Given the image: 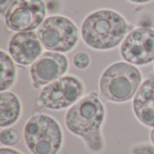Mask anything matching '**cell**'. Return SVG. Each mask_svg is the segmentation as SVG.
Wrapping results in <instances>:
<instances>
[{"label": "cell", "mask_w": 154, "mask_h": 154, "mask_svg": "<svg viewBox=\"0 0 154 154\" xmlns=\"http://www.w3.org/2000/svg\"><path fill=\"white\" fill-rule=\"evenodd\" d=\"M106 112L97 92L85 95L66 112L64 122L67 130L80 138L91 154H100L106 148L103 125Z\"/></svg>", "instance_id": "6da1fadb"}, {"label": "cell", "mask_w": 154, "mask_h": 154, "mask_svg": "<svg viewBox=\"0 0 154 154\" xmlns=\"http://www.w3.org/2000/svg\"><path fill=\"white\" fill-rule=\"evenodd\" d=\"M118 12L112 9H98L88 14L82 22L80 35L84 43L96 51H109L121 45L133 30Z\"/></svg>", "instance_id": "7a4b0ae2"}, {"label": "cell", "mask_w": 154, "mask_h": 154, "mask_svg": "<svg viewBox=\"0 0 154 154\" xmlns=\"http://www.w3.org/2000/svg\"><path fill=\"white\" fill-rule=\"evenodd\" d=\"M142 84L143 75L136 66L126 61H116L102 72L98 85L105 100L120 104L134 98Z\"/></svg>", "instance_id": "3957f363"}, {"label": "cell", "mask_w": 154, "mask_h": 154, "mask_svg": "<svg viewBox=\"0 0 154 154\" xmlns=\"http://www.w3.org/2000/svg\"><path fill=\"white\" fill-rule=\"evenodd\" d=\"M23 136L32 154H59L64 143V134L60 123L41 112L33 113L27 119Z\"/></svg>", "instance_id": "277c9868"}, {"label": "cell", "mask_w": 154, "mask_h": 154, "mask_svg": "<svg viewBox=\"0 0 154 154\" xmlns=\"http://www.w3.org/2000/svg\"><path fill=\"white\" fill-rule=\"evenodd\" d=\"M85 85L74 75H64L43 87L37 97L36 106L52 111L70 108L84 97Z\"/></svg>", "instance_id": "5b68a950"}, {"label": "cell", "mask_w": 154, "mask_h": 154, "mask_svg": "<svg viewBox=\"0 0 154 154\" xmlns=\"http://www.w3.org/2000/svg\"><path fill=\"white\" fill-rule=\"evenodd\" d=\"M37 35L47 51L66 53L76 47L79 31L69 17L56 14L46 17L37 29Z\"/></svg>", "instance_id": "8992f818"}, {"label": "cell", "mask_w": 154, "mask_h": 154, "mask_svg": "<svg viewBox=\"0 0 154 154\" xmlns=\"http://www.w3.org/2000/svg\"><path fill=\"white\" fill-rule=\"evenodd\" d=\"M46 14L43 0H15L6 11L4 20L11 32H33L46 19Z\"/></svg>", "instance_id": "52a82bcc"}, {"label": "cell", "mask_w": 154, "mask_h": 154, "mask_svg": "<svg viewBox=\"0 0 154 154\" xmlns=\"http://www.w3.org/2000/svg\"><path fill=\"white\" fill-rule=\"evenodd\" d=\"M123 60L134 66H145L154 61V29H133L120 45Z\"/></svg>", "instance_id": "ba28073f"}, {"label": "cell", "mask_w": 154, "mask_h": 154, "mask_svg": "<svg viewBox=\"0 0 154 154\" xmlns=\"http://www.w3.org/2000/svg\"><path fill=\"white\" fill-rule=\"evenodd\" d=\"M69 69V60L60 52L45 51L31 66L30 79L34 89L42 88L61 78Z\"/></svg>", "instance_id": "9c48e42d"}, {"label": "cell", "mask_w": 154, "mask_h": 154, "mask_svg": "<svg viewBox=\"0 0 154 154\" xmlns=\"http://www.w3.org/2000/svg\"><path fill=\"white\" fill-rule=\"evenodd\" d=\"M43 46L34 32H15L9 41L8 53L15 63L31 66L43 52Z\"/></svg>", "instance_id": "30bf717a"}, {"label": "cell", "mask_w": 154, "mask_h": 154, "mask_svg": "<svg viewBox=\"0 0 154 154\" xmlns=\"http://www.w3.org/2000/svg\"><path fill=\"white\" fill-rule=\"evenodd\" d=\"M133 111L144 126L154 128V77L146 79L133 99Z\"/></svg>", "instance_id": "8fae6325"}, {"label": "cell", "mask_w": 154, "mask_h": 154, "mask_svg": "<svg viewBox=\"0 0 154 154\" xmlns=\"http://www.w3.org/2000/svg\"><path fill=\"white\" fill-rule=\"evenodd\" d=\"M22 116V103L19 97L11 91L0 93V127L7 128L16 124Z\"/></svg>", "instance_id": "7c38bea8"}, {"label": "cell", "mask_w": 154, "mask_h": 154, "mask_svg": "<svg viewBox=\"0 0 154 154\" xmlns=\"http://www.w3.org/2000/svg\"><path fill=\"white\" fill-rule=\"evenodd\" d=\"M0 91H8L17 79V69L13 58L5 51H0Z\"/></svg>", "instance_id": "4fadbf2b"}, {"label": "cell", "mask_w": 154, "mask_h": 154, "mask_svg": "<svg viewBox=\"0 0 154 154\" xmlns=\"http://www.w3.org/2000/svg\"><path fill=\"white\" fill-rule=\"evenodd\" d=\"M21 139L20 133L12 127L3 128L0 131V143L2 146L12 147L16 145Z\"/></svg>", "instance_id": "5bb4252c"}, {"label": "cell", "mask_w": 154, "mask_h": 154, "mask_svg": "<svg viewBox=\"0 0 154 154\" xmlns=\"http://www.w3.org/2000/svg\"><path fill=\"white\" fill-rule=\"evenodd\" d=\"M91 62L90 56L85 51H79L74 54L72 58V63L78 69H86L89 67Z\"/></svg>", "instance_id": "9a60e30c"}, {"label": "cell", "mask_w": 154, "mask_h": 154, "mask_svg": "<svg viewBox=\"0 0 154 154\" xmlns=\"http://www.w3.org/2000/svg\"><path fill=\"white\" fill-rule=\"evenodd\" d=\"M130 154H154V145L151 143H139L130 149Z\"/></svg>", "instance_id": "2e32d148"}, {"label": "cell", "mask_w": 154, "mask_h": 154, "mask_svg": "<svg viewBox=\"0 0 154 154\" xmlns=\"http://www.w3.org/2000/svg\"><path fill=\"white\" fill-rule=\"evenodd\" d=\"M15 0H0V14L4 18L6 11Z\"/></svg>", "instance_id": "e0dca14e"}, {"label": "cell", "mask_w": 154, "mask_h": 154, "mask_svg": "<svg viewBox=\"0 0 154 154\" xmlns=\"http://www.w3.org/2000/svg\"><path fill=\"white\" fill-rule=\"evenodd\" d=\"M0 154H23L22 152L16 150V149H13L11 147H5L2 146L0 148Z\"/></svg>", "instance_id": "ac0fdd59"}, {"label": "cell", "mask_w": 154, "mask_h": 154, "mask_svg": "<svg viewBox=\"0 0 154 154\" xmlns=\"http://www.w3.org/2000/svg\"><path fill=\"white\" fill-rule=\"evenodd\" d=\"M129 2L131 3H134V4H138V5H143V4H147L152 0H128Z\"/></svg>", "instance_id": "d6986e66"}, {"label": "cell", "mask_w": 154, "mask_h": 154, "mask_svg": "<svg viewBox=\"0 0 154 154\" xmlns=\"http://www.w3.org/2000/svg\"><path fill=\"white\" fill-rule=\"evenodd\" d=\"M149 137H150V143L154 145V128L151 129V131H150V134H149Z\"/></svg>", "instance_id": "ffe728a7"}, {"label": "cell", "mask_w": 154, "mask_h": 154, "mask_svg": "<svg viewBox=\"0 0 154 154\" xmlns=\"http://www.w3.org/2000/svg\"><path fill=\"white\" fill-rule=\"evenodd\" d=\"M153 69H154V65H153Z\"/></svg>", "instance_id": "44dd1931"}]
</instances>
